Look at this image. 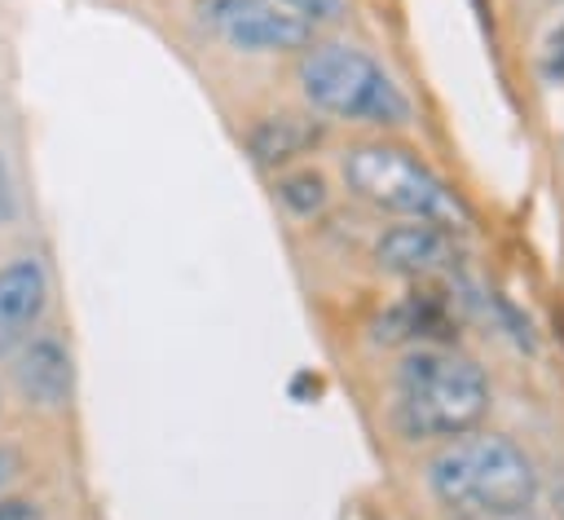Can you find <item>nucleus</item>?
<instances>
[{"mask_svg": "<svg viewBox=\"0 0 564 520\" xmlns=\"http://www.w3.org/2000/svg\"><path fill=\"white\" fill-rule=\"evenodd\" d=\"M300 88L313 110L348 123H370V128L410 123V97L357 44H308L300 57Z\"/></svg>", "mask_w": 564, "mask_h": 520, "instance_id": "obj_4", "label": "nucleus"}, {"mask_svg": "<svg viewBox=\"0 0 564 520\" xmlns=\"http://www.w3.org/2000/svg\"><path fill=\"white\" fill-rule=\"evenodd\" d=\"M4 476H9V454L0 449V485H4Z\"/></svg>", "mask_w": 564, "mask_h": 520, "instance_id": "obj_16", "label": "nucleus"}, {"mask_svg": "<svg viewBox=\"0 0 564 520\" xmlns=\"http://www.w3.org/2000/svg\"><path fill=\"white\" fill-rule=\"evenodd\" d=\"M278 198H282L291 212L308 216V212H317V207L326 203V181H322L317 172H291V176L278 181Z\"/></svg>", "mask_w": 564, "mask_h": 520, "instance_id": "obj_11", "label": "nucleus"}, {"mask_svg": "<svg viewBox=\"0 0 564 520\" xmlns=\"http://www.w3.org/2000/svg\"><path fill=\"white\" fill-rule=\"evenodd\" d=\"M546 62H551V71H564V22L555 26V35L546 44Z\"/></svg>", "mask_w": 564, "mask_h": 520, "instance_id": "obj_15", "label": "nucleus"}, {"mask_svg": "<svg viewBox=\"0 0 564 520\" xmlns=\"http://www.w3.org/2000/svg\"><path fill=\"white\" fill-rule=\"evenodd\" d=\"M375 335L383 344H441L454 335V313L436 295L414 291L375 322Z\"/></svg>", "mask_w": 564, "mask_h": 520, "instance_id": "obj_9", "label": "nucleus"}, {"mask_svg": "<svg viewBox=\"0 0 564 520\" xmlns=\"http://www.w3.org/2000/svg\"><path fill=\"white\" fill-rule=\"evenodd\" d=\"M18 212V189H13V172H9V159L0 150V225Z\"/></svg>", "mask_w": 564, "mask_h": 520, "instance_id": "obj_13", "label": "nucleus"}, {"mask_svg": "<svg viewBox=\"0 0 564 520\" xmlns=\"http://www.w3.org/2000/svg\"><path fill=\"white\" fill-rule=\"evenodd\" d=\"M317 141H322V123L304 119V115H269L247 137V145H251L260 167H282V163L308 154Z\"/></svg>", "mask_w": 564, "mask_h": 520, "instance_id": "obj_10", "label": "nucleus"}, {"mask_svg": "<svg viewBox=\"0 0 564 520\" xmlns=\"http://www.w3.org/2000/svg\"><path fill=\"white\" fill-rule=\"evenodd\" d=\"M273 4H282L304 26H326V22H339L344 18V0H273Z\"/></svg>", "mask_w": 564, "mask_h": 520, "instance_id": "obj_12", "label": "nucleus"}, {"mask_svg": "<svg viewBox=\"0 0 564 520\" xmlns=\"http://www.w3.org/2000/svg\"><path fill=\"white\" fill-rule=\"evenodd\" d=\"M489 379L471 357L419 348L401 361L392 414L410 441H454L476 432V423L489 414Z\"/></svg>", "mask_w": 564, "mask_h": 520, "instance_id": "obj_2", "label": "nucleus"}, {"mask_svg": "<svg viewBox=\"0 0 564 520\" xmlns=\"http://www.w3.org/2000/svg\"><path fill=\"white\" fill-rule=\"evenodd\" d=\"M375 260L401 278H445L458 269V247H454V234L410 220V225L383 229V238L375 242Z\"/></svg>", "mask_w": 564, "mask_h": 520, "instance_id": "obj_6", "label": "nucleus"}, {"mask_svg": "<svg viewBox=\"0 0 564 520\" xmlns=\"http://www.w3.org/2000/svg\"><path fill=\"white\" fill-rule=\"evenodd\" d=\"M13 379H18V392L40 405V410H57L66 405L70 397V353L62 339L53 335H40L22 348L18 366H13Z\"/></svg>", "mask_w": 564, "mask_h": 520, "instance_id": "obj_8", "label": "nucleus"}, {"mask_svg": "<svg viewBox=\"0 0 564 520\" xmlns=\"http://www.w3.org/2000/svg\"><path fill=\"white\" fill-rule=\"evenodd\" d=\"M0 520H44V516H40L35 502H26V498H9V502H0Z\"/></svg>", "mask_w": 564, "mask_h": 520, "instance_id": "obj_14", "label": "nucleus"}, {"mask_svg": "<svg viewBox=\"0 0 564 520\" xmlns=\"http://www.w3.org/2000/svg\"><path fill=\"white\" fill-rule=\"evenodd\" d=\"M427 480L454 520H524L538 502V467L502 432L454 436L432 458Z\"/></svg>", "mask_w": 564, "mask_h": 520, "instance_id": "obj_1", "label": "nucleus"}, {"mask_svg": "<svg viewBox=\"0 0 564 520\" xmlns=\"http://www.w3.org/2000/svg\"><path fill=\"white\" fill-rule=\"evenodd\" d=\"M212 31L242 53H295L313 44V26L273 0H207Z\"/></svg>", "mask_w": 564, "mask_h": 520, "instance_id": "obj_5", "label": "nucleus"}, {"mask_svg": "<svg viewBox=\"0 0 564 520\" xmlns=\"http://www.w3.org/2000/svg\"><path fill=\"white\" fill-rule=\"evenodd\" d=\"M344 185L379 212L436 225L445 234L471 229V207L458 198V189H449V181L401 145H352L344 154Z\"/></svg>", "mask_w": 564, "mask_h": 520, "instance_id": "obj_3", "label": "nucleus"}, {"mask_svg": "<svg viewBox=\"0 0 564 520\" xmlns=\"http://www.w3.org/2000/svg\"><path fill=\"white\" fill-rule=\"evenodd\" d=\"M44 304H48L44 264L31 260V256L9 260L0 269V357L13 353L35 331V322L44 317Z\"/></svg>", "mask_w": 564, "mask_h": 520, "instance_id": "obj_7", "label": "nucleus"}]
</instances>
